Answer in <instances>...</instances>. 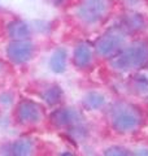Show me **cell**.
Wrapping results in <instances>:
<instances>
[{"mask_svg": "<svg viewBox=\"0 0 148 156\" xmlns=\"http://www.w3.org/2000/svg\"><path fill=\"white\" fill-rule=\"evenodd\" d=\"M61 98H62V90L58 86L49 87V89H47L46 91H44V94H43V99L46 100L49 105L57 104L58 101L61 100Z\"/></svg>", "mask_w": 148, "mask_h": 156, "instance_id": "12", "label": "cell"}, {"mask_svg": "<svg viewBox=\"0 0 148 156\" xmlns=\"http://www.w3.org/2000/svg\"><path fill=\"white\" fill-rule=\"evenodd\" d=\"M104 103H105L104 96H103L101 94H99V92H90L85 99V105L90 109L101 108V107L104 105Z\"/></svg>", "mask_w": 148, "mask_h": 156, "instance_id": "13", "label": "cell"}, {"mask_svg": "<svg viewBox=\"0 0 148 156\" xmlns=\"http://www.w3.org/2000/svg\"><path fill=\"white\" fill-rule=\"evenodd\" d=\"M148 62V43L134 42L131 46L113 56L111 64L117 70H131L143 68Z\"/></svg>", "mask_w": 148, "mask_h": 156, "instance_id": "1", "label": "cell"}, {"mask_svg": "<svg viewBox=\"0 0 148 156\" xmlns=\"http://www.w3.org/2000/svg\"><path fill=\"white\" fill-rule=\"evenodd\" d=\"M142 122L140 112L129 104H120L113 112L112 125L120 133L134 131Z\"/></svg>", "mask_w": 148, "mask_h": 156, "instance_id": "2", "label": "cell"}, {"mask_svg": "<svg viewBox=\"0 0 148 156\" xmlns=\"http://www.w3.org/2000/svg\"><path fill=\"white\" fill-rule=\"evenodd\" d=\"M107 11V0H86L78 9V16L87 23H95L105 16Z\"/></svg>", "mask_w": 148, "mask_h": 156, "instance_id": "4", "label": "cell"}, {"mask_svg": "<svg viewBox=\"0 0 148 156\" xmlns=\"http://www.w3.org/2000/svg\"><path fill=\"white\" fill-rule=\"evenodd\" d=\"M92 51L90 44L87 43H79L74 50V64L78 68H86L91 62Z\"/></svg>", "mask_w": 148, "mask_h": 156, "instance_id": "8", "label": "cell"}, {"mask_svg": "<svg viewBox=\"0 0 148 156\" xmlns=\"http://www.w3.org/2000/svg\"><path fill=\"white\" fill-rule=\"evenodd\" d=\"M81 120V116L73 108H61L52 112L51 121L56 126H72L77 125Z\"/></svg>", "mask_w": 148, "mask_h": 156, "instance_id": "7", "label": "cell"}, {"mask_svg": "<svg viewBox=\"0 0 148 156\" xmlns=\"http://www.w3.org/2000/svg\"><path fill=\"white\" fill-rule=\"evenodd\" d=\"M17 119L23 125L37 124L42 120V109L31 100H22L17 107Z\"/></svg>", "mask_w": 148, "mask_h": 156, "instance_id": "6", "label": "cell"}, {"mask_svg": "<svg viewBox=\"0 0 148 156\" xmlns=\"http://www.w3.org/2000/svg\"><path fill=\"white\" fill-rule=\"evenodd\" d=\"M8 34L13 39H27L30 37V29L23 21H13L8 26Z\"/></svg>", "mask_w": 148, "mask_h": 156, "instance_id": "10", "label": "cell"}, {"mask_svg": "<svg viewBox=\"0 0 148 156\" xmlns=\"http://www.w3.org/2000/svg\"><path fill=\"white\" fill-rule=\"evenodd\" d=\"M31 150H33V143H31V140H29V139H18L16 140L13 144H12V154L13 155H17V156H25V155H29L31 152Z\"/></svg>", "mask_w": 148, "mask_h": 156, "instance_id": "11", "label": "cell"}, {"mask_svg": "<svg viewBox=\"0 0 148 156\" xmlns=\"http://www.w3.org/2000/svg\"><path fill=\"white\" fill-rule=\"evenodd\" d=\"M66 51L64 48H58L55 51V53L52 55L51 60H49V68L52 69V72L57 73H64L66 69Z\"/></svg>", "mask_w": 148, "mask_h": 156, "instance_id": "9", "label": "cell"}, {"mask_svg": "<svg viewBox=\"0 0 148 156\" xmlns=\"http://www.w3.org/2000/svg\"><path fill=\"white\" fill-rule=\"evenodd\" d=\"M34 47L26 39H14V41L8 46V57L14 64H23L29 61L33 56Z\"/></svg>", "mask_w": 148, "mask_h": 156, "instance_id": "5", "label": "cell"}, {"mask_svg": "<svg viewBox=\"0 0 148 156\" xmlns=\"http://www.w3.org/2000/svg\"><path fill=\"white\" fill-rule=\"evenodd\" d=\"M125 44V33L120 27H112L97 39L96 51L103 57H113Z\"/></svg>", "mask_w": 148, "mask_h": 156, "instance_id": "3", "label": "cell"}, {"mask_svg": "<svg viewBox=\"0 0 148 156\" xmlns=\"http://www.w3.org/2000/svg\"><path fill=\"white\" fill-rule=\"evenodd\" d=\"M107 155H127V150H125L123 147H118V146H113V147H109L105 150Z\"/></svg>", "mask_w": 148, "mask_h": 156, "instance_id": "14", "label": "cell"}]
</instances>
